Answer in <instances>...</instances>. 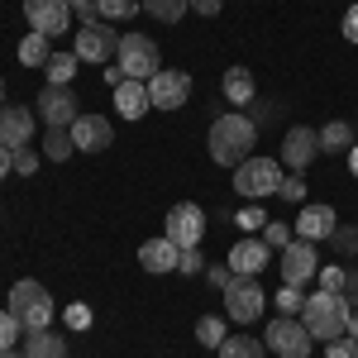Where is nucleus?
I'll use <instances>...</instances> for the list:
<instances>
[{
	"label": "nucleus",
	"instance_id": "nucleus-1",
	"mask_svg": "<svg viewBox=\"0 0 358 358\" xmlns=\"http://www.w3.org/2000/svg\"><path fill=\"white\" fill-rule=\"evenodd\" d=\"M210 158L220 167H239L244 158H253V143H258V124L248 120L244 110H229V115H215V124H210Z\"/></svg>",
	"mask_w": 358,
	"mask_h": 358
},
{
	"label": "nucleus",
	"instance_id": "nucleus-2",
	"mask_svg": "<svg viewBox=\"0 0 358 358\" xmlns=\"http://www.w3.org/2000/svg\"><path fill=\"white\" fill-rule=\"evenodd\" d=\"M349 315H354V306H349L344 292H315V296H306V306H301V325L310 330V339H320V344L349 334Z\"/></svg>",
	"mask_w": 358,
	"mask_h": 358
},
{
	"label": "nucleus",
	"instance_id": "nucleus-3",
	"mask_svg": "<svg viewBox=\"0 0 358 358\" xmlns=\"http://www.w3.org/2000/svg\"><path fill=\"white\" fill-rule=\"evenodd\" d=\"M10 315H15L24 330H48V325H53V296H48V287L34 282V277H20V282L10 287Z\"/></svg>",
	"mask_w": 358,
	"mask_h": 358
},
{
	"label": "nucleus",
	"instance_id": "nucleus-4",
	"mask_svg": "<svg viewBox=\"0 0 358 358\" xmlns=\"http://www.w3.org/2000/svg\"><path fill=\"white\" fill-rule=\"evenodd\" d=\"M115 57H120V72H124L129 82H153V77L163 72V53H158V43H153L148 34H124Z\"/></svg>",
	"mask_w": 358,
	"mask_h": 358
},
{
	"label": "nucleus",
	"instance_id": "nucleus-5",
	"mask_svg": "<svg viewBox=\"0 0 358 358\" xmlns=\"http://www.w3.org/2000/svg\"><path fill=\"white\" fill-rule=\"evenodd\" d=\"M263 344L277 358H310V349H315V339L301 325V315H277L273 325L263 330Z\"/></svg>",
	"mask_w": 358,
	"mask_h": 358
},
{
	"label": "nucleus",
	"instance_id": "nucleus-6",
	"mask_svg": "<svg viewBox=\"0 0 358 358\" xmlns=\"http://www.w3.org/2000/svg\"><path fill=\"white\" fill-rule=\"evenodd\" d=\"M277 187H282L277 158H244V163L234 167V192L244 196V201H263V196H273Z\"/></svg>",
	"mask_w": 358,
	"mask_h": 358
},
{
	"label": "nucleus",
	"instance_id": "nucleus-7",
	"mask_svg": "<svg viewBox=\"0 0 358 358\" xmlns=\"http://www.w3.org/2000/svg\"><path fill=\"white\" fill-rule=\"evenodd\" d=\"M263 306H268V292L258 287V277H234V282H229V292H224V315H229L234 325H253V320L263 315Z\"/></svg>",
	"mask_w": 358,
	"mask_h": 358
},
{
	"label": "nucleus",
	"instance_id": "nucleus-8",
	"mask_svg": "<svg viewBox=\"0 0 358 358\" xmlns=\"http://www.w3.org/2000/svg\"><path fill=\"white\" fill-rule=\"evenodd\" d=\"M34 106H38V120H43L48 129H72L77 115H82V101H77L72 86H43Z\"/></svg>",
	"mask_w": 358,
	"mask_h": 358
},
{
	"label": "nucleus",
	"instance_id": "nucleus-9",
	"mask_svg": "<svg viewBox=\"0 0 358 358\" xmlns=\"http://www.w3.org/2000/svg\"><path fill=\"white\" fill-rule=\"evenodd\" d=\"M167 239L177 248H201V239H206V210L196 206V201H177L172 210H167Z\"/></svg>",
	"mask_w": 358,
	"mask_h": 358
},
{
	"label": "nucleus",
	"instance_id": "nucleus-10",
	"mask_svg": "<svg viewBox=\"0 0 358 358\" xmlns=\"http://www.w3.org/2000/svg\"><path fill=\"white\" fill-rule=\"evenodd\" d=\"M120 29H110V20H96V24H82L77 29V48L72 53L82 57V62H110L120 53Z\"/></svg>",
	"mask_w": 358,
	"mask_h": 358
},
{
	"label": "nucleus",
	"instance_id": "nucleus-11",
	"mask_svg": "<svg viewBox=\"0 0 358 358\" xmlns=\"http://www.w3.org/2000/svg\"><path fill=\"white\" fill-rule=\"evenodd\" d=\"M148 101H153V110H182V106L192 101V77L177 72V67H163V72L148 82Z\"/></svg>",
	"mask_w": 358,
	"mask_h": 358
},
{
	"label": "nucleus",
	"instance_id": "nucleus-12",
	"mask_svg": "<svg viewBox=\"0 0 358 358\" xmlns=\"http://www.w3.org/2000/svg\"><path fill=\"white\" fill-rule=\"evenodd\" d=\"M24 20H29L34 34L57 38V34L72 29V5H67V0H24Z\"/></svg>",
	"mask_w": 358,
	"mask_h": 358
},
{
	"label": "nucleus",
	"instance_id": "nucleus-13",
	"mask_svg": "<svg viewBox=\"0 0 358 358\" xmlns=\"http://www.w3.org/2000/svg\"><path fill=\"white\" fill-rule=\"evenodd\" d=\"M315 158H320V129H310V124H292V129L282 134V163L292 167V172H306Z\"/></svg>",
	"mask_w": 358,
	"mask_h": 358
},
{
	"label": "nucleus",
	"instance_id": "nucleus-14",
	"mask_svg": "<svg viewBox=\"0 0 358 358\" xmlns=\"http://www.w3.org/2000/svg\"><path fill=\"white\" fill-rule=\"evenodd\" d=\"M315 273H320V253H315V244H310V239H292V244L282 248V282L306 287Z\"/></svg>",
	"mask_w": 358,
	"mask_h": 358
},
{
	"label": "nucleus",
	"instance_id": "nucleus-15",
	"mask_svg": "<svg viewBox=\"0 0 358 358\" xmlns=\"http://www.w3.org/2000/svg\"><path fill=\"white\" fill-rule=\"evenodd\" d=\"M72 143H77V153H106V148L115 143V124L106 120V115H77Z\"/></svg>",
	"mask_w": 358,
	"mask_h": 358
},
{
	"label": "nucleus",
	"instance_id": "nucleus-16",
	"mask_svg": "<svg viewBox=\"0 0 358 358\" xmlns=\"http://www.w3.org/2000/svg\"><path fill=\"white\" fill-rule=\"evenodd\" d=\"M34 120L38 115L29 110V106H0V143L15 153V148H24L34 143Z\"/></svg>",
	"mask_w": 358,
	"mask_h": 358
},
{
	"label": "nucleus",
	"instance_id": "nucleus-17",
	"mask_svg": "<svg viewBox=\"0 0 358 358\" xmlns=\"http://www.w3.org/2000/svg\"><path fill=\"white\" fill-rule=\"evenodd\" d=\"M268 263H273V248L263 244V239H253V234H244L239 244L229 248V268H234V277H258Z\"/></svg>",
	"mask_w": 358,
	"mask_h": 358
},
{
	"label": "nucleus",
	"instance_id": "nucleus-18",
	"mask_svg": "<svg viewBox=\"0 0 358 358\" xmlns=\"http://www.w3.org/2000/svg\"><path fill=\"white\" fill-rule=\"evenodd\" d=\"M177 263H182V248L172 244L167 234H158V239H148L138 248V268L143 273H177Z\"/></svg>",
	"mask_w": 358,
	"mask_h": 358
},
{
	"label": "nucleus",
	"instance_id": "nucleus-19",
	"mask_svg": "<svg viewBox=\"0 0 358 358\" xmlns=\"http://www.w3.org/2000/svg\"><path fill=\"white\" fill-rule=\"evenodd\" d=\"M339 215H334V206H301V215H296V234L310 239V244H320V239H330Z\"/></svg>",
	"mask_w": 358,
	"mask_h": 358
},
{
	"label": "nucleus",
	"instance_id": "nucleus-20",
	"mask_svg": "<svg viewBox=\"0 0 358 358\" xmlns=\"http://www.w3.org/2000/svg\"><path fill=\"white\" fill-rule=\"evenodd\" d=\"M115 110H120V120H143V115L153 110V101H148V82H124L115 86Z\"/></svg>",
	"mask_w": 358,
	"mask_h": 358
},
{
	"label": "nucleus",
	"instance_id": "nucleus-21",
	"mask_svg": "<svg viewBox=\"0 0 358 358\" xmlns=\"http://www.w3.org/2000/svg\"><path fill=\"white\" fill-rule=\"evenodd\" d=\"M224 101H229V106H253V101H258V82H253V72H248V67H229V72H224Z\"/></svg>",
	"mask_w": 358,
	"mask_h": 358
},
{
	"label": "nucleus",
	"instance_id": "nucleus-22",
	"mask_svg": "<svg viewBox=\"0 0 358 358\" xmlns=\"http://www.w3.org/2000/svg\"><path fill=\"white\" fill-rule=\"evenodd\" d=\"M24 358H67V339L48 330H24Z\"/></svg>",
	"mask_w": 358,
	"mask_h": 358
},
{
	"label": "nucleus",
	"instance_id": "nucleus-23",
	"mask_svg": "<svg viewBox=\"0 0 358 358\" xmlns=\"http://www.w3.org/2000/svg\"><path fill=\"white\" fill-rule=\"evenodd\" d=\"M358 143V129L349 120H330L325 129H320V153H349Z\"/></svg>",
	"mask_w": 358,
	"mask_h": 358
},
{
	"label": "nucleus",
	"instance_id": "nucleus-24",
	"mask_svg": "<svg viewBox=\"0 0 358 358\" xmlns=\"http://www.w3.org/2000/svg\"><path fill=\"white\" fill-rule=\"evenodd\" d=\"M215 354L220 358H268V344H263L258 334H229Z\"/></svg>",
	"mask_w": 358,
	"mask_h": 358
},
{
	"label": "nucleus",
	"instance_id": "nucleus-25",
	"mask_svg": "<svg viewBox=\"0 0 358 358\" xmlns=\"http://www.w3.org/2000/svg\"><path fill=\"white\" fill-rule=\"evenodd\" d=\"M48 43H53L48 34H34V29H29V38L20 43V62H24V67H48V57H53Z\"/></svg>",
	"mask_w": 358,
	"mask_h": 358
},
{
	"label": "nucleus",
	"instance_id": "nucleus-26",
	"mask_svg": "<svg viewBox=\"0 0 358 358\" xmlns=\"http://www.w3.org/2000/svg\"><path fill=\"white\" fill-rule=\"evenodd\" d=\"M77 67H82V57L77 53H53L48 57V86H72V77H77Z\"/></svg>",
	"mask_w": 358,
	"mask_h": 358
},
{
	"label": "nucleus",
	"instance_id": "nucleus-27",
	"mask_svg": "<svg viewBox=\"0 0 358 358\" xmlns=\"http://www.w3.org/2000/svg\"><path fill=\"white\" fill-rule=\"evenodd\" d=\"M138 5H143L158 24H177V20L192 10V0H138Z\"/></svg>",
	"mask_w": 358,
	"mask_h": 358
},
{
	"label": "nucleus",
	"instance_id": "nucleus-28",
	"mask_svg": "<svg viewBox=\"0 0 358 358\" xmlns=\"http://www.w3.org/2000/svg\"><path fill=\"white\" fill-rule=\"evenodd\" d=\"M77 153V143H72V129H48L43 134V158H53V163H67Z\"/></svg>",
	"mask_w": 358,
	"mask_h": 358
},
{
	"label": "nucleus",
	"instance_id": "nucleus-29",
	"mask_svg": "<svg viewBox=\"0 0 358 358\" xmlns=\"http://www.w3.org/2000/svg\"><path fill=\"white\" fill-rule=\"evenodd\" d=\"M330 248L344 258V263H358V224H334Z\"/></svg>",
	"mask_w": 358,
	"mask_h": 358
},
{
	"label": "nucleus",
	"instance_id": "nucleus-30",
	"mask_svg": "<svg viewBox=\"0 0 358 358\" xmlns=\"http://www.w3.org/2000/svg\"><path fill=\"white\" fill-rule=\"evenodd\" d=\"M196 339H201L206 349H220L224 339H229V334H224V320L220 315H201V320H196Z\"/></svg>",
	"mask_w": 358,
	"mask_h": 358
},
{
	"label": "nucleus",
	"instance_id": "nucleus-31",
	"mask_svg": "<svg viewBox=\"0 0 358 358\" xmlns=\"http://www.w3.org/2000/svg\"><path fill=\"white\" fill-rule=\"evenodd\" d=\"M244 115L253 120V124H258V134H263L268 124H277V120H282V101H253Z\"/></svg>",
	"mask_w": 358,
	"mask_h": 358
},
{
	"label": "nucleus",
	"instance_id": "nucleus-32",
	"mask_svg": "<svg viewBox=\"0 0 358 358\" xmlns=\"http://www.w3.org/2000/svg\"><path fill=\"white\" fill-rule=\"evenodd\" d=\"M134 10H143V5H138V0H96V15H101V20H134Z\"/></svg>",
	"mask_w": 358,
	"mask_h": 358
},
{
	"label": "nucleus",
	"instance_id": "nucleus-33",
	"mask_svg": "<svg viewBox=\"0 0 358 358\" xmlns=\"http://www.w3.org/2000/svg\"><path fill=\"white\" fill-rule=\"evenodd\" d=\"M273 301H277V315H301L306 292H301V287H292V282H282V292H277Z\"/></svg>",
	"mask_w": 358,
	"mask_h": 358
},
{
	"label": "nucleus",
	"instance_id": "nucleus-34",
	"mask_svg": "<svg viewBox=\"0 0 358 358\" xmlns=\"http://www.w3.org/2000/svg\"><path fill=\"white\" fill-rule=\"evenodd\" d=\"M234 224H239L244 234H263V224H268V215H263V206L253 201V206H239V210H234Z\"/></svg>",
	"mask_w": 358,
	"mask_h": 358
},
{
	"label": "nucleus",
	"instance_id": "nucleus-35",
	"mask_svg": "<svg viewBox=\"0 0 358 358\" xmlns=\"http://www.w3.org/2000/svg\"><path fill=\"white\" fill-rule=\"evenodd\" d=\"M20 334H24V325H20V320L10 315V306H5V310H0V354H5V349H15V339H20Z\"/></svg>",
	"mask_w": 358,
	"mask_h": 358
},
{
	"label": "nucleus",
	"instance_id": "nucleus-36",
	"mask_svg": "<svg viewBox=\"0 0 358 358\" xmlns=\"http://www.w3.org/2000/svg\"><path fill=\"white\" fill-rule=\"evenodd\" d=\"M263 244H268V248H287V244H292V224H287V220H268V224H263Z\"/></svg>",
	"mask_w": 358,
	"mask_h": 358
},
{
	"label": "nucleus",
	"instance_id": "nucleus-37",
	"mask_svg": "<svg viewBox=\"0 0 358 358\" xmlns=\"http://www.w3.org/2000/svg\"><path fill=\"white\" fill-rule=\"evenodd\" d=\"M38 163H43V153H38V148H15V172H20V177H34V172H38Z\"/></svg>",
	"mask_w": 358,
	"mask_h": 358
},
{
	"label": "nucleus",
	"instance_id": "nucleus-38",
	"mask_svg": "<svg viewBox=\"0 0 358 358\" xmlns=\"http://www.w3.org/2000/svg\"><path fill=\"white\" fill-rule=\"evenodd\" d=\"M277 196H282V201H296V206H301V201H306V177H301V172L282 177V187H277Z\"/></svg>",
	"mask_w": 358,
	"mask_h": 358
},
{
	"label": "nucleus",
	"instance_id": "nucleus-39",
	"mask_svg": "<svg viewBox=\"0 0 358 358\" xmlns=\"http://www.w3.org/2000/svg\"><path fill=\"white\" fill-rule=\"evenodd\" d=\"M206 282L224 296V292H229V282H234V268H229V263H215V268H206Z\"/></svg>",
	"mask_w": 358,
	"mask_h": 358
},
{
	"label": "nucleus",
	"instance_id": "nucleus-40",
	"mask_svg": "<svg viewBox=\"0 0 358 358\" xmlns=\"http://www.w3.org/2000/svg\"><path fill=\"white\" fill-rule=\"evenodd\" d=\"M62 320H67V330H86V325H91V306L72 301L67 310H62Z\"/></svg>",
	"mask_w": 358,
	"mask_h": 358
},
{
	"label": "nucleus",
	"instance_id": "nucleus-41",
	"mask_svg": "<svg viewBox=\"0 0 358 358\" xmlns=\"http://www.w3.org/2000/svg\"><path fill=\"white\" fill-rule=\"evenodd\" d=\"M320 292H344V263H334V268H320Z\"/></svg>",
	"mask_w": 358,
	"mask_h": 358
},
{
	"label": "nucleus",
	"instance_id": "nucleus-42",
	"mask_svg": "<svg viewBox=\"0 0 358 358\" xmlns=\"http://www.w3.org/2000/svg\"><path fill=\"white\" fill-rule=\"evenodd\" d=\"M325 358H358V344L349 339V334H339V339L325 344Z\"/></svg>",
	"mask_w": 358,
	"mask_h": 358
},
{
	"label": "nucleus",
	"instance_id": "nucleus-43",
	"mask_svg": "<svg viewBox=\"0 0 358 358\" xmlns=\"http://www.w3.org/2000/svg\"><path fill=\"white\" fill-rule=\"evenodd\" d=\"M177 273H187V277L206 273V258H201V248H182V263H177Z\"/></svg>",
	"mask_w": 358,
	"mask_h": 358
},
{
	"label": "nucleus",
	"instance_id": "nucleus-44",
	"mask_svg": "<svg viewBox=\"0 0 358 358\" xmlns=\"http://www.w3.org/2000/svg\"><path fill=\"white\" fill-rule=\"evenodd\" d=\"M344 296H349V306L358 301V263H344Z\"/></svg>",
	"mask_w": 358,
	"mask_h": 358
},
{
	"label": "nucleus",
	"instance_id": "nucleus-45",
	"mask_svg": "<svg viewBox=\"0 0 358 358\" xmlns=\"http://www.w3.org/2000/svg\"><path fill=\"white\" fill-rule=\"evenodd\" d=\"M344 38H349V43H358V5H349V10H344Z\"/></svg>",
	"mask_w": 358,
	"mask_h": 358
},
{
	"label": "nucleus",
	"instance_id": "nucleus-46",
	"mask_svg": "<svg viewBox=\"0 0 358 358\" xmlns=\"http://www.w3.org/2000/svg\"><path fill=\"white\" fill-rule=\"evenodd\" d=\"M220 5H224V0H192V10H196V15H206V20L220 15Z\"/></svg>",
	"mask_w": 358,
	"mask_h": 358
},
{
	"label": "nucleus",
	"instance_id": "nucleus-47",
	"mask_svg": "<svg viewBox=\"0 0 358 358\" xmlns=\"http://www.w3.org/2000/svg\"><path fill=\"white\" fill-rule=\"evenodd\" d=\"M10 172H15V153H10V148H5V143H0V182H5V177H10Z\"/></svg>",
	"mask_w": 358,
	"mask_h": 358
},
{
	"label": "nucleus",
	"instance_id": "nucleus-48",
	"mask_svg": "<svg viewBox=\"0 0 358 358\" xmlns=\"http://www.w3.org/2000/svg\"><path fill=\"white\" fill-rule=\"evenodd\" d=\"M344 158H349V172H354V177H358V143H354V148H349V153H344Z\"/></svg>",
	"mask_w": 358,
	"mask_h": 358
},
{
	"label": "nucleus",
	"instance_id": "nucleus-49",
	"mask_svg": "<svg viewBox=\"0 0 358 358\" xmlns=\"http://www.w3.org/2000/svg\"><path fill=\"white\" fill-rule=\"evenodd\" d=\"M349 339L358 344V306H354V315H349Z\"/></svg>",
	"mask_w": 358,
	"mask_h": 358
},
{
	"label": "nucleus",
	"instance_id": "nucleus-50",
	"mask_svg": "<svg viewBox=\"0 0 358 358\" xmlns=\"http://www.w3.org/2000/svg\"><path fill=\"white\" fill-rule=\"evenodd\" d=\"M0 358H24V354H15V349H5V354H0Z\"/></svg>",
	"mask_w": 358,
	"mask_h": 358
},
{
	"label": "nucleus",
	"instance_id": "nucleus-51",
	"mask_svg": "<svg viewBox=\"0 0 358 358\" xmlns=\"http://www.w3.org/2000/svg\"><path fill=\"white\" fill-rule=\"evenodd\" d=\"M0 106H5V82H0Z\"/></svg>",
	"mask_w": 358,
	"mask_h": 358
}]
</instances>
